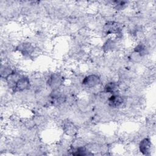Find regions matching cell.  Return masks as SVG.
I'll list each match as a JSON object with an SVG mask.
<instances>
[{
    "label": "cell",
    "instance_id": "6da1fadb",
    "mask_svg": "<svg viewBox=\"0 0 156 156\" xmlns=\"http://www.w3.org/2000/svg\"><path fill=\"white\" fill-rule=\"evenodd\" d=\"M100 77L96 74H91L85 76L82 80V85L87 88H96L101 84Z\"/></svg>",
    "mask_w": 156,
    "mask_h": 156
},
{
    "label": "cell",
    "instance_id": "7a4b0ae2",
    "mask_svg": "<svg viewBox=\"0 0 156 156\" xmlns=\"http://www.w3.org/2000/svg\"><path fill=\"white\" fill-rule=\"evenodd\" d=\"M63 83V76L57 73H52L48 77L46 84L48 87H49L52 90H57L62 85Z\"/></svg>",
    "mask_w": 156,
    "mask_h": 156
},
{
    "label": "cell",
    "instance_id": "3957f363",
    "mask_svg": "<svg viewBox=\"0 0 156 156\" xmlns=\"http://www.w3.org/2000/svg\"><path fill=\"white\" fill-rule=\"evenodd\" d=\"M31 87V82L29 78L25 76L21 77L16 82L13 91L14 93H22L23 91L29 90Z\"/></svg>",
    "mask_w": 156,
    "mask_h": 156
},
{
    "label": "cell",
    "instance_id": "277c9868",
    "mask_svg": "<svg viewBox=\"0 0 156 156\" xmlns=\"http://www.w3.org/2000/svg\"><path fill=\"white\" fill-rule=\"evenodd\" d=\"M103 30L106 35H119L121 33L122 27L121 24H119V23L112 21H108L105 23L104 26H103Z\"/></svg>",
    "mask_w": 156,
    "mask_h": 156
},
{
    "label": "cell",
    "instance_id": "5b68a950",
    "mask_svg": "<svg viewBox=\"0 0 156 156\" xmlns=\"http://www.w3.org/2000/svg\"><path fill=\"white\" fill-rule=\"evenodd\" d=\"M108 105L113 108H118L122 107L125 103V99L123 96L118 94H111L107 99Z\"/></svg>",
    "mask_w": 156,
    "mask_h": 156
},
{
    "label": "cell",
    "instance_id": "8992f818",
    "mask_svg": "<svg viewBox=\"0 0 156 156\" xmlns=\"http://www.w3.org/2000/svg\"><path fill=\"white\" fill-rule=\"evenodd\" d=\"M152 148V142L148 138H143L139 143V150L143 155H149Z\"/></svg>",
    "mask_w": 156,
    "mask_h": 156
},
{
    "label": "cell",
    "instance_id": "52a82bcc",
    "mask_svg": "<svg viewBox=\"0 0 156 156\" xmlns=\"http://www.w3.org/2000/svg\"><path fill=\"white\" fill-rule=\"evenodd\" d=\"M18 50L21 54L25 56H29L34 52V46L29 42H24L18 46Z\"/></svg>",
    "mask_w": 156,
    "mask_h": 156
},
{
    "label": "cell",
    "instance_id": "ba28073f",
    "mask_svg": "<svg viewBox=\"0 0 156 156\" xmlns=\"http://www.w3.org/2000/svg\"><path fill=\"white\" fill-rule=\"evenodd\" d=\"M119 83L115 81L108 82L104 87V91L110 94H116L119 89Z\"/></svg>",
    "mask_w": 156,
    "mask_h": 156
},
{
    "label": "cell",
    "instance_id": "9c48e42d",
    "mask_svg": "<svg viewBox=\"0 0 156 156\" xmlns=\"http://www.w3.org/2000/svg\"><path fill=\"white\" fill-rule=\"evenodd\" d=\"M15 70L10 65H2L1 68V77L2 79H4L5 80Z\"/></svg>",
    "mask_w": 156,
    "mask_h": 156
},
{
    "label": "cell",
    "instance_id": "30bf717a",
    "mask_svg": "<svg viewBox=\"0 0 156 156\" xmlns=\"http://www.w3.org/2000/svg\"><path fill=\"white\" fill-rule=\"evenodd\" d=\"M63 130L68 135H73L76 132V128L71 122L66 123L64 125Z\"/></svg>",
    "mask_w": 156,
    "mask_h": 156
}]
</instances>
